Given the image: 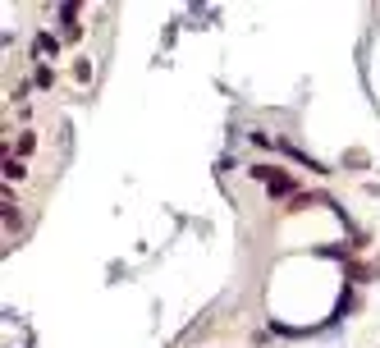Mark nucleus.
<instances>
[{
	"mask_svg": "<svg viewBox=\"0 0 380 348\" xmlns=\"http://www.w3.org/2000/svg\"><path fill=\"white\" fill-rule=\"evenodd\" d=\"M266 193H271V197H298V179L289 170H275L271 184H266Z\"/></svg>",
	"mask_w": 380,
	"mask_h": 348,
	"instance_id": "f257e3e1",
	"label": "nucleus"
},
{
	"mask_svg": "<svg viewBox=\"0 0 380 348\" xmlns=\"http://www.w3.org/2000/svg\"><path fill=\"white\" fill-rule=\"evenodd\" d=\"M280 152H289L298 165H307V170H316V174H330V170H326V161H316V156H307L303 147H294V142H280Z\"/></svg>",
	"mask_w": 380,
	"mask_h": 348,
	"instance_id": "f03ea898",
	"label": "nucleus"
},
{
	"mask_svg": "<svg viewBox=\"0 0 380 348\" xmlns=\"http://www.w3.org/2000/svg\"><path fill=\"white\" fill-rule=\"evenodd\" d=\"M33 51H37V55H51V60H55V55H60V37H55V33H46V28H42V33L33 37Z\"/></svg>",
	"mask_w": 380,
	"mask_h": 348,
	"instance_id": "7ed1b4c3",
	"label": "nucleus"
},
{
	"mask_svg": "<svg viewBox=\"0 0 380 348\" xmlns=\"http://www.w3.org/2000/svg\"><path fill=\"white\" fill-rule=\"evenodd\" d=\"M0 174H5V184H19L23 174H28V165H23L19 156H5V165H0Z\"/></svg>",
	"mask_w": 380,
	"mask_h": 348,
	"instance_id": "20e7f679",
	"label": "nucleus"
},
{
	"mask_svg": "<svg viewBox=\"0 0 380 348\" xmlns=\"http://www.w3.org/2000/svg\"><path fill=\"white\" fill-rule=\"evenodd\" d=\"M344 271H348V280L353 284H367V280H376L380 271H371V266H362V261H344Z\"/></svg>",
	"mask_w": 380,
	"mask_h": 348,
	"instance_id": "39448f33",
	"label": "nucleus"
},
{
	"mask_svg": "<svg viewBox=\"0 0 380 348\" xmlns=\"http://www.w3.org/2000/svg\"><path fill=\"white\" fill-rule=\"evenodd\" d=\"M51 83H55V69H51V65H37V69H33V87H42V92H46Z\"/></svg>",
	"mask_w": 380,
	"mask_h": 348,
	"instance_id": "423d86ee",
	"label": "nucleus"
},
{
	"mask_svg": "<svg viewBox=\"0 0 380 348\" xmlns=\"http://www.w3.org/2000/svg\"><path fill=\"white\" fill-rule=\"evenodd\" d=\"M312 202H316L312 193H298V197H289V207H284V211H307V207H312Z\"/></svg>",
	"mask_w": 380,
	"mask_h": 348,
	"instance_id": "0eeeda50",
	"label": "nucleus"
},
{
	"mask_svg": "<svg viewBox=\"0 0 380 348\" xmlns=\"http://www.w3.org/2000/svg\"><path fill=\"white\" fill-rule=\"evenodd\" d=\"M33 147H37V138H33V133H19V161H23L28 152H33Z\"/></svg>",
	"mask_w": 380,
	"mask_h": 348,
	"instance_id": "6e6552de",
	"label": "nucleus"
},
{
	"mask_svg": "<svg viewBox=\"0 0 380 348\" xmlns=\"http://www.w3.org/2000/svg\"><path fill=\"white\" fill-rule=\"evenodd\" d=\"M74 78H78V83H87V78H92V65H87V60H78V65H74Z\"/></svg>",
	"mask_w": 380,
	"mask_h": 348,
	"instance_id": "1a4fd4ad",
	"label": "nucleus"
},
{
	"mask_svg": "<svg viewBox=\"0 0 380 348\" xmlns=\"http://www.w3.org/2000/svg\"><path fill=\"white\" fill-rule=\"evenodd\" d=\"M60 37H65V42H78V37H83V23H74V28H60Z\"/></svg>",
	"mask_w": 380,
	"mask_h": 348,
	"instance_id": "9d476101",
	"label": "nucleus"
}]
</instances>
